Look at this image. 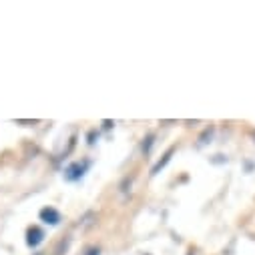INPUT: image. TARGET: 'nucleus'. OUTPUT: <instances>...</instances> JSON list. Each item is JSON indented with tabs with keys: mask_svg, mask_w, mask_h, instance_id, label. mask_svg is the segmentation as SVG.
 <instances>
[{
	"mask_svg": "<svg viewBox=\"0 0 255 255\" xmlns=\"http://www.w3.org/2000/svg\"><path fill=\"white\" fill-rule=\"evenodd\" d=\"M173 153H175V147H171V149H169V151H167V153L163 155V159H161V161H159V163H157V165H155V167L151 169V175H157V173H159V171H161V169H163V167H165V165H167V163L171 161Z\"/></svg>",
	"mask_w": 255,
	"mask_h": 255,
	"instance_id": "20e7f679",
	"label": "nucleus"
},
{
	"mask_svg": "<svg viewBox=\"0 0 255 255\" xmlns=\"http://www.w3.org/2000/svg\"><path fill=\"white\" fill-rule=\"evenodd\" d=\"M44 241V231L40 227H30L26 231V245L28 247H38Z\"/></svg>",
	"mask_w": 255,
	"mask_h": 255,
	"instance_id": "7ed1b4c3",
	"label": "nucleus"
},
{
	"mask_svg": "<svg viewBox=\"0 0 255 255\" xmlns=\"http://www.w3.org/2000/svg\"><path fill=\"white\" fill-rule=\"evenodd\" d=\"M38 217H40V221H44L46 225H58V223H60V213H58L54 207H44V209H40Z\"/></svg>",
	"mask_w": 255,
	"mask_h": 255,
	"instance_id": "f03ea898",
	"label": "nucleus"
},
{
	"mask_svg": "<svg viewBox=\"0 0 255 255\" xmlns=\"http://www.w3.org/2000/svg\"><path fill=\"white\" fill-rule=\"evenodd\" d=\"M85 255H99V249H97V247H91V249H87Z\"/></svg>",
	"mask_w": 255,
	"mask_h": 255,
	"instance_id": "39448f33",
	"label": "nucleus"
},
{
	"mask_svg": "<svg viewBox=\"0 0 255 255\" xmlns=\"http://www.w3.org/2000/svg\"><path fill=\"white\" fill-rule=\"evenodd\" d=\"M91 167V161H75V163H71L67 169H65V177L69 179V181H79L85 173H87V169Z\"/></svg>",
	"mask_w": 255,
	"mask_h": 255,
	"instance_id": "f257e3e1",
	"label": "nucleus"
}]
</instances>
